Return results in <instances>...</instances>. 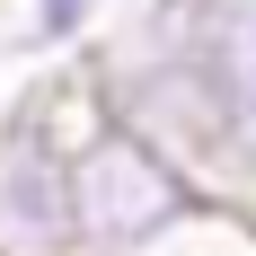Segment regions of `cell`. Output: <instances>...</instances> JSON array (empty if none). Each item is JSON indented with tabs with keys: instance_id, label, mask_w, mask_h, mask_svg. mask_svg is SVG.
<instances>
[{
	"instance_id": "obj_1",
	"label": "cell",
	"mask_w": 256,
	"mask_h": 256,
	"mask_svg": "<svg viewBox=\"0 0 256 256\" xmlns=\"http://www.w3.org/2000/svg\"><path fill=\"white\" fill-rule=\"evenodd\" d=\"M80 88L256 230V0H124L80 44Z\"/></svg>"
},
{
	"instance_id": "obj_2",
	"label": "cell",
	"mask_w": 256,
	"mask_h": 256,
	"mask_svg": "<svg viewBox=\"0 0 256 256\" xmlns=\"http://www.w3.org/2000/svg\"><path fill=\"white\" fill-rule=\"evenodd\" d=\"M212 212V194L168 150L98 115V98L71 124V256H159Z\"/></svg>"
},
{
	"instance_id": "obj_3",
	"label": "cell",
	"mask_w": 256,
	"mask_h": 256,
	"mask_svg": "<svg viewBox=\"0 0 256 256\" xmlns=\"http://www.w3.org/2000/svg\"><path fill=\"white\" fill-rule=\"evenodd\" d=\"M88 88L44 71L0 115V256H71V124Z\"/></svg>"
},
{
	"instance_id": "obj_4",
	"label": "cell",
	"mask_w": 256,
	"mask_h": 256,
	"mask_svg": "<svg viewBox=\"0 0 256 256\" xmlns=\"http://www.w3.org/2000/svg\"><path fill=\"white\" fill-rule=\"evenodd\" d=\"M106 0H18V53H36V62H71L88 36H98Z\"/></svg>"
}]
</instances>
